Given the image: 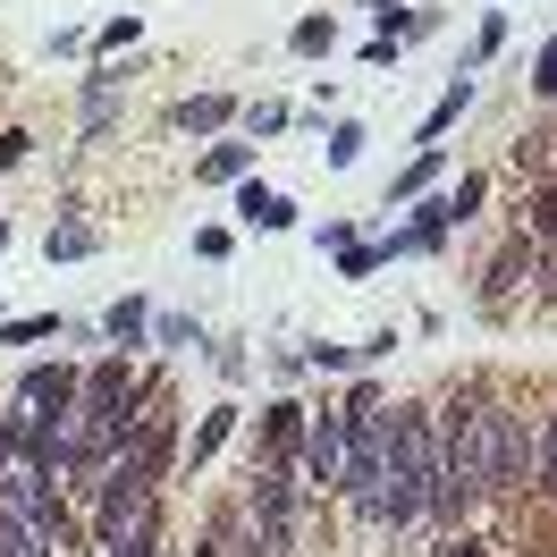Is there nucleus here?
I'll use <instances>...</instances> for the list:
<instances>
[{"instance_id":"nucleus-1","label":"nucleus","mask_w":557,"mask_h":557,"mask_svg":"<svg viewBox=\"0 0 557 557\" xmlns=\"http://www.w3.org/2000/svg\"><path fill=\"white\" fill-rule=\"evenodd\" d=\"M549 482V406H498V397H465L440 414V507L431 523H465L482 498H516V490Z\"/></svg>"},{"instance_id":"nucleus-2","label":"nucleus","mask_w":557,"mask_h":557,"mask_svg":"<svg viewBox=\"0 0 557 557\" xmlns=\"http://www.w3.org/2000/svg\"><path fill=\"white\" fill-rule=\"evenodd\" d=\"M440 507V414L388 406L381 414V532H422Z\"/></svg>"},{"instance_id":"nucleus-3","label":"nucleus","mask_w":557,"mask_h":557,"mask_svg":"<svg viewBox=\"0 0 557 557\" xmlns=\"http://www.w3.org/2000/svg\"><path fill=\"white\" fill-rule=\"evenodd\" d=\"M245 516H253V532L287 557L305 541V482H296L287 465H253V473H245Z\"/></svg>"},{"instance_id":"nucleus-4","label":"nucleus","mask_w":557,"mask_h":557,"mask_svg":"<svg viewBox=\"0 0 557 557\" xmlns=\"http://www.w3.org/2000/svg\"><path fill=\"white\" fill-rule=\"evenodd\" d=\"M549 262H557V253H541L532 237L498 245V262L482 271V313L490 321H516L523 296H532V305H549Z\"/></svg>"},{"instance_id":"nucleus-5","label":"nucleus","mask_w":557,"mask_h":557,"mask_svg":"<svg viewBox=\"0 0 557 557\" xmlns=\"http://www.w3.org/2000/svg\"><path fill=\"white\" fill-rule=\"evenodd\" d=\"M69 406H76V363H26L0 414H9L17 431H26V422H42V414H69Z\"/></svg>"},{"instance_id":"nucleus-6","label":"nucleus","mask_w":557,"mask_h":557,"mask_svg":"<svg viewBox=\"0 0 557 557\" xmlns=\"http://www.w3.org/2000/svg\"><path fill=\"white\" fill-rule=\"evenodd\" d=\"M296 440H305V406H296V397H271L262 422H253V465H287V473H296Z\"/></svg>"},{"instance_id":"nucleus-7","label":"nucleus","mask_w":557,"mask_h":557,"mask_svg":"<svg viewBox=\"0 0 557 557\" xmlns=\"http://www.w3.org/2000/svg\"><path fill=\"white\" fill-rule=\"evenodd\" d=\"M237 220H245V228H262V237H278V228H296V203L271 195L262 177H237Z\"/></svg>"},{"instance_id":"nucleus-8","label":"nucleus","mask_w":557,"mask_h":557,"mask_svg":"<svg viewBox=\"0 0 557 557\" xmlns=\"http://www.w3.org/2000/svg\"><path fill=\"white\" fill-rule=\"evenodd\" d=\"M245 532H253V516H245V498H220L203 516V541H195V557H237Z\"/></svg>"},{"instance_id":"nucleus-9","label":"nucleus","mask_w":557,"mask_h":557,"mask_svg":"<svg viewBox=\"0 0 557 557\" xmlns=\"http://www.w3.org/2000/svg\"><path fill=\"white\" fill-rule=\"evenodd\" d=\"M253 152H262L253 136H220L203 161H195V177H203V186H237V177H253Z\"/></svg>"},{"instance_id":"nucleus-10","label":"nucleus","mask_w":557,"mask_h":557,"mask_svg":"<svg viewBox=\"0 0 557 557\" xmlns=\"http://www.w3.org/2000/svg\"><path fill=\"white\" fill-rule=\"evenodd\" d=\"M237 110H245L237 94H186V102H177L170 119H177V136H220V127H228Z\"/></svg>"},{"instance_id":"nucleus-11","label":"nucleus","mask_w":557,"mask_h":557,"mask_svg":"<svg viewBox=\"0 0 557 557\" xmlns=\"http://www.w3.org/2000/svg\"><path fill=\"white\" fill-rule=\"evenodd\" d=\"M440 170H448V152H440V144H422L414 161H406V170L388 177V195H381V211H406L422 195V186H440Z\"/></svg>"},{"instance_id":"nucleus-12","label":"nucleus","mask_w":557,"mask_h":557,"mask_svg":"<svg viewBox=\"0 0 557 557\" xmlns=\"http://www.w3.org/2000/svg\"><path fill=\"white\" fill-rule=\"evenodd\" d=\"M102 228L94 220H51V237H42V262H85V253H102Z\"/></svg>"},{"instance_id":"nucleus-13","label":"nucleus","mask_w":557,"mask_h":557,"mask_svg":"<svg viewBox=\"0 0 557 557\" xmlns=\"http://www.w3.org/2000/svg\"><path fill=\"white\" fill-rule=\"evenodd\" d=\"M228 440H237V406H211V414L195 422V440H186V473H203V465L228 448Z\"/></svg>"},{"instance_id":"nucleus-14","label":"nucleus","mask_w":557,"mask_h":557,"mask_svg":"<svg viewBox=\"0 0 557 557\" xmlns=\"http://www.w3.org/2000/svg\"><path fill=\"white\" fill-rule=\"evenodd\" d=\"M473 94H482V85H473V76H456L448 94H440V102L422 110V127H414V144H440V136H448V127H456V119H465V110H473Z\"/></svg>"},{"instance_id":"nucleus-15","label":"nucleus","mask_w":557,"mask_h":557,"mask_svg":"<svg viewBox=\"0 0 557 557\" xmlns=\"http://www.w3.org/2000/svg\"><path fill=\"white\" fill-rule=\"evenodd\" d=\"M144 330H152V305H144V296H119V305L102 313V338H110L119 355H136V347H144Z\"/></svg>"},{"instance_id":"nucleus-16","label":"nucleus","mask_w":557,"mask_h":557,"mask_svg":"<svg viewBox=\"0 0 557 557\" xmlns=\"http://www.w3.org/2000/svg\"><path fill=\"white\" fill-rule=\"evenodd\" d=\"M287 51H296V60H330V51H338V17H330V9L296 17V26H287Z\"/></svg>"},{"instance_id":"nucleus-17","label":"nucleus","mask_w":557,"mask_h":557,"mask_svg":"<svg viewBox=\"0 0 557 557\" xmlns=\"http://www.w3.org/2000/svg\"><path fill=\"white\" fill-rule=\"evenodd\" d=\"M144 338H152L161 355H195V347H203V321H195V313H152Z\"/></svg>"},{"instance_id":"nucleus-18","label":"nucleus","mask_w":557,"mask_h":557,"mask_svg":"<svg viewBox=\"0 0 557 557\" xmlns=\"http://www.w3.org/2000/svg\"><path fill=\"white\" fill-rule=\"evenodd\" d=\"M35 549H42L35 516H26V507H0V557H35Z\"/></svg>"},{"instance_id":"nucleus-19","label":"nucleus","mask_w":557,"mask_h":557,"mask_svg":"<svg viewBox=\"0 0 557 557\" xmlns=\"http://www.w3.org/2000/svg\"><path fill=\"white\" fill-rule=\"evenodd\" d=\"M363 144H372V127H363V119H338V127H330V152H321V161H330V170H355V161H363Z\"/></svg>"},{"instance_id":"nucleus-20","label":"nucleus","mask_w":557,"mask_h":557,"mask_svg":"<svg viewBox=\"0 0 557 557\" xmlns=\"http://www.w3.org/2000/svg\"><path fill=\"white\" fill-rule=\"evenodd\" d=\"M144 42V17H110L102 35H85V51H94V60H119V51H136Z\"/></svg>"},{"instance_id":"nucleus-21","label":"nucleus","mask_w":557,"mask_h":557,"mask_svg":"<svg viewBox=\"0 0 557 557\" xmlns=\"http://www.w3.org/2000/svg\"><path fill=\"white\" fill-rule=\"evenodd\" d=\"M69 321L60 313H26V321H0V347H42V338H60Z\"/></svg>"},{"instance_id":"nucleus-22","label":"nucleus","mask_w":557,"mask_h":557,"mask_svg":"<svg viewBox=\"0 0 557 557\" xmlns=\"http://www.w3.org/2000/svg\"><path fill=\"white\" fill-rule=\"evenodd\" d=\"M549 144H557L549 127H532V136L516 144V170H532V186H549Z\"/></svg>"},{"instance_id":"nucleus-23","label":"nucleus","mask_w":557,"mask_h":557,"mask_svg":"<svg viewBox=\"0 0 557 557\" xmlns=\"http://www.w3.org/2000/svg\"><path fill=\"white\" fill-rule=\"evenodd\" d=\"M482 195H490V177H482V170H473V177H456V195H448V220H456V228H465V220L482 211Z\"/></svg>"},{"instance_id":"nucleus-24","label":"nucleus","mask_w":557,"mask_h":557,"mask_svg":"<svg viewBox=\"0 0 557 557\" xmlns=\"http://www.w3.org/2000/svg\"><path fill=\"white\" fill-rule=\"evenodd\" d=\"M296 363H313V372H355V347H330V338H313V347H296Z\"/></svg>"},{"instance_id":"nucleus-25","label":"nucleus","mask_w":557,"mask_h":557,"mask_svg":"<svg viewBox=\"0 0 557 557\" xmlns=\"http://www.w3.org/2000/svg\"><path fill=\"white\" fill-rule=\"evenodd\" d=\"M498 51H507V9H490V17H482V35H473V69L498 60Z\"/></svg>"},{"instance_id":"nucleus-26","label":"nucleus","mask_w":557,"mask_h":557,"mask_svg":"<svg viewBox=\"0 0 557 557\" xmlns=\"http://www.w3.org/2000/svg\"><path fill=\"white\" fill-rule=\"evenodd\" d=\"M372 271H381V245H363V237L338 245V278H372Z\"/></svg>"},{"instance_id":"nucleus-27","label":"nucleus","mask_w":557,"mask_h":557,"mask_svg":"<svg viewBox=\"0 0 557 557\" xmlns=\"http://www.w3.org/2000/svg\"><path fill=\"white\" fill-rule=\"evenodd\" d=\"M237 119H245V136H262V144H271L278 127H287V102H253V110H237Z\"/></svg>"},{"instance_id":"nucleus-28","label":"nucleus","mask_w":557,"mask_h":557,"mask_svg":"<svg viewBox=\"0 0 557 557\" xmlns=\"http://www.w3.org/2000/svg\"><path fill=\"white\" fill-rule=\"evenodd\" d=\"M195 253H203V262H228V253H237V237H228V228H195Z\"/></svg>"},{"instance_id":"nucleus-29","label":"nucleus","mask_w":557,"mask_h":557,"mask_svg":"<svg viewBox=\"0 0 557 557\" xmlns=\"http://www.w3.org/2000/svg\"><path fill=\"white\" fill-rule=\"evenodd\" d=\"M355 60H363V69H397V35H372L363 51H355Z\"/></svg>"},{"instance_id":"nucleus-30","label":"nucleus","mask_w":557,"mask_h":557,"mask_svg":"<svg viewBox=\"0 0 557 557\" xmlns=\"http://www.w3.org/2000/svg\"><path fill=\"white\" fill-rule=\"evenodd\" d=\"M355 237H363L355 220H321V237H313V245H321V253H338V245H355Z\"/></svg>"},{"instance_id":"nucleus-31","label":"nucleus","mask_w":557,"mask_h":557,"mask_svg":"<svg viewBox=\"0 0 557 557\" xmlns=\"http://www.w3.org/2000/svg\"><path fill=\"white\" fill-rule=\"evenodd\" d=\"M26 152H35V136H26V127H9V136H0V170H17Z\"/></svg>"},{"instance_id":"nucleus-32","label":"nucleus","mask_w":557,"mask_h":557,"mask_svg":"<svg viewBox=\"0 0 557 557\" xmlns=\"http://www.w3.org/2000/svg\"><path fill=\"white\" fill-rule=\"evenodd\" d=\"M440 557H490V541H473V532H448V541H440Z\"/></svg>"},{"instance_id":"nucleus-33","label":"nucleus","mask_w":557,"mask_h":557,"mask_svg":"<svg viewBox=\"0 0 557 557\" xmlns=\"http://www.w3.org/2000/svg\"><path fill=\"white\" fill-rule=\"evenodd\" d=\"M363 9H372V26H381V35L397 26V17H406V0H363Z\"/></svg>"},{"instance_id":"nucleus-34","label":"nucleus","mask_w":557,"mask_h":557,"mask_svg":"<svg viewBox=\"0 0 557 557\" xmlns=\"http://www.w3.org/2000/svg\"><path fill=\"white\" fill-rule=\"evenodd\" d=\"M17 440H26V431H17V422L0 414V465H9V456H17Z\"/></svg>"},{"instance_id":"nucleus-35","label":"nucleus","mask_w":557,"mask_h":557,"mask_svg":"<svg viewBox=\"0 0 557 557\" xmlns=\"http://www.w3.org/2000/svg\"><path fill=\"white\" fill-rule=\"evenodd\" d=\"M237 557H278V549L262 541V532H245V549H237Z\"/></svg>"},{"instance_id":"nucleus-36","label":"nucleus","mask_w":557,"mask_h":557,"mask_svg":"<svg viewBox=\"0 0 557 557\" xmlns=\"http://www.w3.org/2000/svg\"><path fill=\"white\" fill-rule=\"evenodd\" d=\"M0 245H9V220H0Z\"/></svg>"},{"instance_id":"nucleus-37","label":"nucleus","mask_w":557,"mask_h":557,"mask_svg":"<svg viewBox=\"0 0 557 557\" xmlns=\"http://www.w3.org/2000/svg\"><path fill=\"white\" fill-rule=\"evenodd\" d=\"M35 557H51V549H35Z\"/></svg>"},{"instance_id":"nucleus-38","label":"nucleus","mask_w":557,"mask_h":557,"mask_svg":"<svg viewBox=\"0 0 557 557\" xmlns=\"http://www.w3.org/2000/svg\"><path fill=\"white\" fill-rule=\"evenodd\" d=\"M161 557H170V549H161Z\"/></svg>"}]
</instances>
